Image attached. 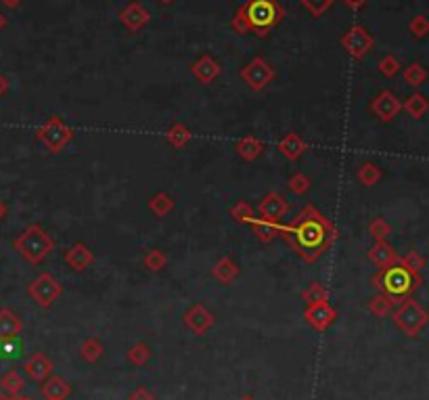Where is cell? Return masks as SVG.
<instances>
[{"instance_id":"cell-6","label":"cell","mask_w":429,"mask_h":400,"mask_svg":"<svg viewBox=\"0 0 429 400\" xmlns=\"http://www.w3.org/2000/svg\"><path fill=\"white\" fill-rule=\"evenodd\" d=\"M36 141H40L49 154L57 156L74 141V130L59 115H53L36 130Z\"/></svg>"},{"instance_id":"cell-30","label":"cell","mask_w":429,"mask_h":400,"mask_svg":"<svg viewBox=\"0 0 429 400\" xmlns=\"http://www.w3.org/2000/svg\"><path fill=\"white\" fill-rule=\"evenodd\" d=\"M103 354H105V348H103L98 337H86L84 342L80 344V356L90 365L98 363L103 358Z\"/></svg>"},{"instance_id":"cell-14","label":"cell","mask_w":429,"mask_h":400,"mask_svg":"<svg viewBox=\"0 0 429 400\" xmlns=\"http://www.w3.org/2000/svg\"><path fill=\"white\" fill-rule=\"evenodd\" d=\"M371 111L381 120V122H392L400 111H402V103L398 101V96L392 90H381L373 101H371Z\"/></svg>"},{"instance_id":"cell-13","label":"cell","mask_w":429,"mask_h":400,"mask_svg":"<svg viewBox=\"0 0 429 400\" xmlns=\"http://www.w3.org/2000/svg\"><path fill=\"white\" fill-rule=\"evenodd\" d=\"M287 212H289V201L276 191L264 195L257 204V216L272 223H281L287 216Z\"/></svg>"},{"instance_id":"cell-48","label":"cell","mask_w":429,"mask_h":400,"mask_svg":"<svg viewBox=\"0 0 429 400\" xmlns=\"http://www.w3.org/2000/svg\"><path fill=\"white\" fill-rule=\"evenodd\" d=\"M6 90H8V80H6V78H4V76L0 74V96H2V94H4Z\"/></svg>"},{"instance_id":"cell-23","label":"cell","mask_w":429,"mask_h":400,"mask_svg":"<svg viewBox=\"0 0 429 400\" xmlns=\"http://www.w3.org/2000/svg\"><path fill=\"white\" fill-rule=\"evenodd\" d=\"M250 227H252L256 239L262 241V243H272L276 237H281V229H283L281 223H272V220H266V218H260V216H256L250 223Z\"/></svg>"},{"instance_id":"cell-15","label":"cell","mask_w":429,"mask_h":400,"mask_svg":"<svg viewBox=\"0 0 429 400\" xmlns=\"http://www.w3.org/2000/svg\"><path fill=\"white\" fill-rule=\"evenodd\" d=\"M23 371H25V375H27L30 380L42 384V382H46V380L51 377V373H53V361H51L46 354H42V352H34V354L23 363Z\"/></svg>"},{"instance_id":"cell-42","label":"cell","mask_w":429,"mask_h":400,"mask_svg":"<svg viewBox=\"0 0 429 400\" xmlns=\"http://www.w3.org/2000/svg\"><path fill=\"white\" fill-rule=\"evenodd\" d=\"M300 2H302V6H304L312 17H321V15H325V13L333 6L335 0H300Z\"/></svg>"},{"instance_id":"cell-46","label":"cell","mask_w":429,"mask_h":400,"mask_svg":"<svg viewBox=\"0 0 429 400\" xmlns=\"http://www.w3.org/2000/svg\"><path fill=\"white\" fill-rule=\"evenodd\" d=\"M342 2L350 11H358V8H362L369 0H342Z\"/></svg>"},{"instance_id":"cell-32","label":"cell","mask_w":429,"mask_h":400,"mask_svg":"<svg viewBox=\"0 0 429 400\" xmlns=\"http://www.w3.org/2000/svg\"><path fill=\"white\" fill-rule=\"evenodd\" d=\"M23 356V342L19 337L0 339V361H17Z\"/></svg>"},{"instance_id":"cell-37","label":"cell","mask_w":429,"mask_h":400,"mask_svg":"<svg viewBox=\"0 0 429 400\" xmlns=\"http://www.w3.org/2000/svg\"><path fill=\"white\" fill-rule=\"evenodd\" d=\"M143 264H145L151 273H160V270H164V268L168 266V258H166V254H164L162 249L153 247V249H149V251L145 254Z\"/></svg>"},{"instance_id":"cell-20","label":"cell","mask_w":429,"mask_h":400,"mask_svg":"<svg viewBox=\"0 0 429 400\" xmlns=\"http://www.w3.org/2000/svg\"><path fill=\"white\" fill-rule=\"evenodd\" d=\"M40 394L44 400H68L72 394V386L68 380L59 375H51L46 382H42Z\"/></svg>"},{"instance_id":"cell-1","label":"cell","mask_w":429,"mask_h":400,"mask_svg":"<svg viewBox=\"0 0 429 400\" xmlns=\"http://www.w3.org/2000/svg\"><path fill=\"white\" fill-rule=\"evenodd\" d=\"M281 239L285 241L304 262L321 260L338 241L335 225L323 216L314 206H304L289 225H283Z\"/></svg>"},{"instance_id":"cell-45","label":"cell","mask_w":429,"mask_h":400,"mask_svg":"<svg viewBox=\"0 0 429 400\" xmlns=\"http://www.w3.org/2000/svg\"><path fill=\"white\" fill-rule=\"evenodd\" d=\"M128 400H155V396H153V392L147 390L145 386H136V388L132 390V394L128 396Z\"/></svg>"},{"instance_id":"cell-8","label":"cell","mask_w":429,"mask_h":400,"mask_svg":"<svg viewBox=\"0 0 429 400\" xmlns=\"http://www.w3.org/2000/svg\"><path fill=\"white\" fill-rule=\"evenodd\" d=\"M342 49L352 57V59H356V61H360V59H364L371 51H373V46H375V38H373V34L364 27V25H352V27H347L345 32H343L342 36Z\"/></svg>"},{"instance_id":"cell-3","label":"cell","mask_w":429,"mask_h":400,"mask_svg":"<svg viewBox=\"0 0 429 400\" xmlns=\"http://www.w3.org/2000/svg\"><path fill=\"white\" fill-rule=\"evenodd\" d=\"M241 8L248 17L250 30L260 38H266L285 17V8L278 0H245Z\"/></svg>"},{"instance_id":"cell-33","label":"cell","mask_w":429,"mask_h":400,"mask_svg":"<svg viewBox=\"0 0 429 400\" xmlns=\"http://www.w3.org/2000/svg\"><path fill=\"white\" fill-rule=\"evenodd\" d=\"M302 302L308 304H319V302H329V289L323 283H310L304 292H302Z\"/></svg>"},{"instance_id":"cell-4","label":"cell","mask_w":429,"mask_h":400,"mask_svg":"<svg viewBox=\"0 0 429 400\" xmlns=\"http://www.w3.org/2000/svg\"><path fill=\"white\" fill-rule=\"evenodd\" d=\"M13 247L27 264H40L55 249V241L40 225H30L15 237Z\"/></svg>"},{"instance_id":"cell-41","label":"cell","mask_w":429,"mask_h":400,"mask_svg":"<svg viewBox=\"0 0 429 400\" xmlns=\"http://www.w3.org/2000/svg\"><path fill=\"white\" fill-rule=\"evenodd\" d=\"M377 70H379V74L385 76V78H396V76L400 74L402 65H400V61H398L394 55H385V57L379 59Z\"/></svg>"},{"instance_id":"cell-7","label":"cell","mask_w":429,"mask_h":400,"mask_svg":"<svg viewBox=\"0 0 429 400\" xmlns=\"http://www.w3.org/2000/svg\"><path fill=\"white\" fill-rule=\"evenodd\" d=\"M63 294V285L51 275V273H40L30 285H27V296L40 306V308H51L55 300Z\"/></svg>"},{"instance_id":"cell-2","label":"cell","mask_w":429,"mask_h":400,"mask_svg":"<svg viewBox=\"0 0 429 400\" xmlns=\"http://www.w3.org/2000/svg\"><path fill=\"white\" fill-rule=\"evenodd\" d=\"M419 285H421V275H413L402 264H394V266L381 268L373 277V287L377 292L390 296L396 304L406 300V298H411L417 292Z\"/></svg>"},{"instance_id":"cell-29","label":"cell","mask_w":429,"mask_h":400,"mask_svg":"<svg viewBox=\"0 0 429 400\" xmlns=\"http://www.w3.org/2000/svg\"><path fill=\"white\" fill-rule=\"evenodd\" d=\"M191 130L182 124V122H176V124H172L170 128L166 130V141L170 143L174 149H182V147H186L188 145V141H191Z\"/></svg>"},{"instance_id":"cell-47","label":"cell","mask_w":429,"mask_h":400,"mask_svg":"<svg viewBox=\"0 0 429 400\" xmlns=\"http://www.w3.org/2000/svg\"><path fill=\"white\" fill-rule=\"evenodd\" d=\"M21 2H23V0H0V4H2L4 8H8V11L19 8V6H21Z\"/></svg>"},{"instance_id":"cell-44","label":"cell","mask_w":429,"mask_h":400,"mask_svg":"<svg viewBox=\"0 0 429 400\" xmlns=\"http://www.w3.org/2000/svg\"><path fill=\"white\" fill-rule=\"evenodd\" d=\"M409 32L415 38H425L429 34V19L425 15H415L409 23Z\"/></svg>"},{"instance_id":"cell-52","label":"cell","mask_w":429,"mask_h":400,"mask_svg":"<svg viewBox=\"0 0 429 400\" xmlns=\"http://www.w3.org/2000/svg\"><path fill=\"white\" fill-rule=\"evenodd\" d=\"M158 2H162V4H164V6H170L172 2H174V0H158Z\"/></svg>"},{"instance_id":"cell-19","label":"cell","mask_w":429,"mask_h":400,"mask_svg":"<svg viewBox=\"0 0 429 400\" xmlns=\"http://www.w3.org/2000/svg\"><path fill=\"white\" fill-rule=\"evenodd\" d=\"M276 149L281 151L283 158H287L289 161L300 160L306 151H308V143L297 135V132H287L278 143Z\"/></svg>"},{"instance_id":"cell-38","label":"cell","mask_w":429,"mask_h":400,"mask_svg":"<svg viewBox=\"0 0 429 400\" xmlns=\"http://www.w3.org/2000/svg\"><path fill=\"white\" fill-rule=\"evenodd\" d=\"M310 187H312V180H310L304 172H295V174H291L289 180H287V189H289V193H293V195H304V193L310 191Z\"/></svg>"},{"instance_id":"cell-25","label":"cell","mask_w":429,"mask_h":400,"mask_svg":"<svg viewBox=\"0 0 429 400\" xmlns=\"http://www.w3.org/2000/svg\"><path fill=\"white\" fill-rule=\"evenodd\" d=\"M0 388L6 396H21L25 388V377L17 369H11L0 377Z\"/></svg>"},{"instance_id":"cell-50","label":"cell","mask_w":429,"mask_h":400,"mask_svg":"<svg viewBox=\"0 0 429 400\" xmlns=\"http://www.w3.org/2000/svg\"><path fill=\"white\" fill-rule=\"evenodd\" d=\"M6 212H8V210H6L4 201L0 199V220H4V218H6Z\"/></svg>"},{"instance_id":"cell-12","label":"cell","mask_w":429,"mask_h":400,"mask_svg":"<svg viewBox=\"0 0 429 400\" xmlns=\"http://www.w3.org/2000/svg\"><path fill=\"white\" fill-rule=\"evenodd\" d=\"M117 19H120V23H122L130 34H136V32H141V30L151 21V13H149L141 2L132 0V2H128V4L117 13Z\"/></svg>"},{"instance_id":"cell-24","label":"cell","mask_w":429,"mask_h":400,"mask_svg":"<svg viewBox=\"0 0 429 400\" xmlns=\"http://www.w3.org/2000/svg\"><path fill=\"white\" fill-rule=\"evenodd\" d=\"M235 151L241 160L245 161H256L260 156H264L266 151V145L256 139V137H243L235 143Z\"/></svg>"},{"instance_id":"cell-10","label":"cell","mask_w":429,"mask_h":400,"mask_svg":"<svg viewBox=\"0 0 429 400\" xmlns=\"http://www.w3.org/2000/svg\"><path fill=\"white\" fill-rule=\"evenodd\" d=\"M338 319L335 306L329 302H319V304H308L304 308V320L314 329V331H327Z\"/></svg>"},{"instance_id":"cell-27","label":"cell","mask_w":429,"mask_h":400,"mask_svg":"<svg viewBox=\"0 0 429 400\" xmlns=\"http://www.w3.org/2000/svg\"><path fill=\"white\" fill-rule=\"evenodd\" d=\"M402 109L411 115V118H415V120H421L425 113L429 111V101L425 94H421V92H415V94H411L404 103H402Z\"/></svg>"},{"instance_id":"cell-36","label":"cell","mask_w":429,"mask_h":400,"mask_svg":"<svg viewBox=\"0 0 429 400\" xmlns=\"http://www.w3.org/2000/svg\"><path fill=\"white\" fill-rule=\"evenodd\" d=\"M229 214H231V218H233L235 223H239V225H250V223L256 218V212H254V208H252L248 201H237V204L229 210Z\"/></svg>"},{"instance_id":"cell-28","label":"cell","mask_w":429,"mask_h":400,"mask_svg":"<svg viewBox=\"0 0 429 400\" xmlns=\"http://www.w3.org/2000/svg\"><path fill=\"white\" fill-rule=\"evenodd\" d=\"M381 176H383L381 168H379L377 163H373V161H364V163L358 165V170H356V178H358V182H360L362 187H375V185L381 180Z\"/></svg>"},{"instance_id":"cell-51","label":"cell","mask_w":429,"mask_h":400,"mask_svg":"<svg viewBox=\"0 0 429 400\" xmlns=\"http://www.w3.org/2000/svg\"><path fill=\"white\" fill-rule=\"evenodd\" d=\"M6 23H8V21H6V15H4V13L0 11V32H2L4 27H6Z\"/></svg>"},{"instance_id":"cell-53","label":"cell","mask_w":429,"mask_h":400,"mask_svg":"<svg viewBox=\"0 0 429 400\" xmlns=\"http://www.w3.org/2000/svg\"><path fill=\"white\" fill-rule=\"evenodd\" d=\"M239 400H256V399H254L252 394H245V396H241V399H239Z\"/></svg>"},{"instance_id":"cell-18","label":"cell","mask_w":429,"mask_h":400,"mask_svg":"<svg viewBox=\"0 0 429 400\" xmlns=\"http://www.w3.org/2000/svg\"><path fill=\"white\" fill-rule=\"evenodd\" d=\"M63 260H65V264H68L72 270L82 273V270H86V268L94 262V254L90 251V247H88L86 243L78 241V243H74V245L63 254Z\"/></svg>"},{"instance_id":"cell-11","label":"cell","mask_w":429,"mask_h":400,"mask_svg":"<svg viewBox=\"0 0 429 400\" xmlns=\"http://www.w3.org/2000/svg\"><path fill=\"white\" fill-rule=\"evenodd\" d=\"M182 323H184V327L191 331V333H195V335H205L212 327H214V323H216V317L207 311V306L205 304H193L184 315H182Z\"/></svg>"},{"instance_id":"cell-43","label":"cell","mask_w":429,"mask_h":400,"mask_svg":"<svg viewBox=\"0 0 429 400\" xmlns=\"http://www.w3.org/2000/svg\"><path fill=\"white\" fill-rule=\"evenodd\" d=\"M231 27H233V32L239 34V36H245V34L252 32V30H250V23H248V17H245V13H243L241 6H237L235 15L231 17Z\"/></svg>"},{"instance_id":"cell-40","label":"cell","mask_w":429,"mask_h":400,"mask_svg":"<svg viewBox=\"0 0 429 400\" xmlns=\"http://www.w3.org/2000/svg\"><path fill=\"white\" fill-rule=\"evenodd\" d=\"M369 235L375 241H385L390 235H392V227L385 218H373L366 227Z\"/></svg>"},{"instance_id":"cell-5","label":"cell","mask_w":429,"mask_h":400,"mask_svg":"<svg viewBox=\"0 0 429 400\" xmlns=\"http://www.w3.org/2000/svg\"><path fill=\"white\" fill-rule=\"evenodd\" d=\"M392 320L404 335L415 337V335H419L423 331V327L429 323V315L419 302H415L413 298H406L394 308Z\"/></svg>"},{"instance_id":"cell-17","label":"cell","mask_w":429,"mask_h":400,"mask_svg":"<svg viewBox=\"0 0 429 400\" xmlns=\"http://www.w3.org/2000/svg\"><path fill=\"white\" fill-rule=\"evenodd\" d=\"M366 256H369V260H371L379 270H381V268H388V266H394V264H398V260H400L398 251H396L388 241H375V243L369 247Z\"/></svg>"},{"instance_id":"cell-35","label":"cell","mask_w":429,"mask_h":400,"mask_svg":"<svg viewBox=\"0 0 429 400\" xmlns=\"http://www.w3.org/2000/svg\"><path fill=\"white\" fill-rule=\"evenodd\" d=\"M425 80H428V70H425L421 63L415 61V63H411V65L404 68V82H406L409 86L419 88V86L425 84Z\"/></svg>"},{"instance_id":"cell-49","label":"cell","mask_w":429,"mask_h":400,"mask_svg":"<svg viewBox=\"0 0 429 400\" xmlns=\"http://www.w3.org/2000/svg\"><path fill=\"white\" fill-rule=\"evenodd\" d=\"M0 400H34V399H30V396H6V394H2Z\"/></svg>"},{"instance_id":"cell-39","label":"cell","mask_w":429,"mask_h":400,"mask_svg":"<svg viewBox=\"0 0 429 400\" xmlns=\"http://www.w3.org/2000/svg\"><path fill=\"white\" fill-rule=\"evenodd\" d=\"M398 264H402L406 270H411L413 275H421V270L425 268V258L419 254V251H415V249H411L406 256H402L400 260H398Z\"/></svg>"},{"instance_id":"cell-26","label":"cell","mask_w":429,"mask_h":400,"mask_svg":"<svg viewBox=\"0 0 429 400\" xmlns=\"http://www.w3.org/2000/svg\"><path fill=\"white\" fill-rule=\"evenodd\" d=\"M366 308H369V313L371 315H375V317H379V319H383V317H390L392 313H394V308H396V302L390 298V296H385V294H377V296H373L369 302H366Z\"/></svg>"},{"instance_id":"cell-22","label":"cell","mask_w":429,"mask_h":400,"mask_svg":"<svg viewBox=\"0 0 429 400\" xmlns=\"http://www.w3.org/2000/svg\"><path fill=\"white\" fill-rule=\"evenodd\" d=\"M21 331H23V319L11 308H0V339L19 337Z\"/></svg>"},{"instance_id":"cell-16","label":"cell","mask_w":429,"mask_h":400,"mask_svg":"<svg viewBox=\"0 0 429 400\" xmlns=\"http://www.w3.org/2000/svg\"><path fill=\"white\" fill-rule=\"evenodd\" d=\"M191 74H193L195 80L207 86V84H212V82L220 78L222 68H220V63H218L212 55H201V57L191 65Z\"/></svg>"},{"instance_id":"cell-21","label":"cell","mask_w":429,"mask_h":400,"mask_svg":"<svg viewBox=\"0 0 429 400\" xmlns=\"http://www.w3.org/2000/svg\"><path fill=\"white\" fill-rule=\"evenodd\" d=\"M239 275H241L239 264H237L233 258H229V256H222V258L214 264V268H212V277H214L218 283H222V285L235 283Z\"/></svg>"},{"instance_id":"cell-9","label":"cell","mask_w":429,"mask_h":400,"mask_svg":"<svg viewBox=\"0 0 429 400\" xmlns=\"http://www.w3.org/2000/svg\"><path fill=\"white\" fill-rule=\"evenodd\" d=\"M239 76H241V80H243V84H245L250 90L262 92L270 82L276 78V72H274V68L270 65L268 59H264V57H254V59L241 70Z\"/></svg>"},{"instance_id":"cell-34","label":"cell","mask_w":429,"mask_h":400,"mask_svg":"<svg viewBox=\"0 0 429 400\" xmlns=\"http://www.w3.org/2000/svg\"><path fill=\"white\" fill-rule=\"evenodd\" d=\"M126 358H128L132 365L143 367V365H147V363H149V358H151V348H149L145 342H136V344H132V346L128 348Z\"/></svg>"},{"instance_id":"cell-31","label":"cell","mask_w":429,"mask_h":400,"mask_svg":"<svg viewBox=\"0 0 429 400\" xmlns=\"http://www.w3.org/2000/svg\"><path fill=\"white\" fill-rule=\"evenodd\" d=\"M149 210L155 214V216H160V218H164V216H168L172 210H174V199H172V195H168L166 191H158L151 199H149Z\"/></svg>"}]
</instances>
